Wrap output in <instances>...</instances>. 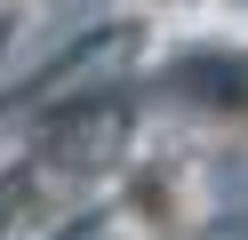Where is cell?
<instances>
[{"mask_svg":"<svg viewBox=\"0 0 248 240\" xmlns=\"http://www.w3.org/2000/svg\"><path fill=\"white\" fill-rule=\"evenodd\" d=\"M128 200H136V216H144V232H176V224H184V184L168 168H136Z\"/></svg>","mask_w":248,"mask_h":240,"instance_id":"7a4b0ae2","label":"cell"},{"mask_svg":"<svg viewBox=\"0 0 248 240\" xmlns=\"http://www.w3.org/2000/svg\"><path fill=\"white\" fill-rule=\"evenodd\" d=\"M160 8H200V0H160Z\"/></svg>","mask_w":248,"mask_h":240,"instance_id":"3957f363","label":"cell"},{"mask_svg":"<svg viewBox=\"0 0 248 240\" xmlns=\"http://www.w3.org/2000/svg\"><path fill=\"white\" fill-rule=\"evenodd\" d=\"M168 88H184L208 112H248V64H232V56H184L176 72H168Z\"/></svg>","mask_w":248,"mask_h":240,"instance_id":"6da1fadb","label":"cell"}]
</instances>
